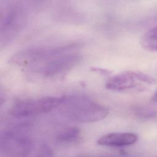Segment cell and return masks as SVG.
I'll return each mask as SVG.
<instances>
[{
	"instance_id": "1",
	"label": "cell",
	"mask_w": 157,
	"mask_h": 157,
	"mask_svg": "<svg viewBox=\"0 0 157 157\" xmlns=\"http://www.w3.org/2000/svg\"><path fill=\"white\" fill-rule=\"evenodd\" d=\"M63 104L64 112L69 118L80 123H94L101 121L108 115V110L97 103L83 98H64Z\"/></svg>"
},
{
	"instance_id": "2",
	"label": "cell",
	"mask_w": 157,
	"mask_h": 157,
	"mask_svg": "<svg viewBox=\"0 0 157 157\" xmlns=\"http://www.w3.org/2000/svg\"><path fill=\"white\" fill-rule=\"evenodd\" d=\"M64 98L42 97L17 101L9 109V113L15 118H26L52 111L60 106Z\"/></svg>"
},
{
	"instance_id": "3",
	"label": "cell",
	"mask_w": 157,
	"mask_h": 157,
	"mask_svg": "<svg viewBox=\"0 0 157 157\" xmlns=\"http://www.w3.org/2000/svg\"><path fill=\"white\" fill-rule=\"evenodd\" d=\"M155 79L140 72L129 71L115 78L108 84V88L117 91H142L153 85Z\"/></svg>"
},
{
	"instance_id": "4",
	"label": "cell",
	"mask_w": 157,
	"mask_h": 157,
	"mask_svg": "<svg viewBox=\"0 0 157 157\" xmlns=\"http://www.w3.org/2000/svg\"><path fill=\"white\" fill-rule=\"evenodd\" d=\"M31 149L29 139L14 132L4 134L1 140V151L7 157H25Z\"/></svg>"
},
{
	"instance_id": "5",
	"label": "cell",
	"mask_w": 157,
	"mask_h": 157,
	"mask_svg": "<svg viewBox=\"0 0 157 157\" xmlns=\"http://www.w3.org/2000/svg\"><path fill=\"white\" fill-rule=\"evenodd\" d=\"M138 140L137 134L132 132H110L100 137L97 143L101 146L123 147L134 144Z\"/></svg>"
},
{
	"instance_id": "6",
	"label": "cell",
	"mask_w": 157,
	"mask_h": 157,
	"mask_svg": "<svg viewBox=\"0 0 157 157\" xmlns=\"http://www.w3.org/2000/svg\"><path fill=\"white\" fill-rule=\"evenodd\" d=\"M77 61V56L74 55L59 57L48 64L44 69L45 74L49 76L63 72L72 67Z\"/></svg>"
},
{
	"instance_id": "7",
	"label": "cell",
	"mask_w": 157,
	"mask_h": 157,
	"mask_svg": "<svg viewBox=\"0 0 157 157\" xmlns=\"http://www.w3.org/2000/svg\"><path fill=\"white\" fill-rule=\"evenodd\" d=\"M141 44L148 51L157 52V26L151 28L142 36Z\"/></svg>"
},
{
	"instance_id": "8",
	"label": "cell",
	"mask_w": 157,
	"mask_h": 157,
	"mask_svg": "<svg viewBox=\"0 0 157 157\" xmlns=\"http://www.w3.org/2000/svg\"><path fill=\"white\" fill-rule=\"evenodd\" d=\"M79 134V129L76 127H68L58 133L56 136V140L61 143H69L77 139Z\"/></svg>"
},
{
	"instance_id": "9",
	"label": "cell",
	"mask_w": 157,
	"mask_h": 157,
	"mask_svg": "<svg viewBox=\"0 0 157 157\" xmlns=\"http://www.w3.org/2000/svg\"><path fill=\"white\" fill-rule=\"evenodd\" d=\"M151 99H152V101H153V102H157V91L153 94V96H152Z\"/></svg>"
}]
</instances>
